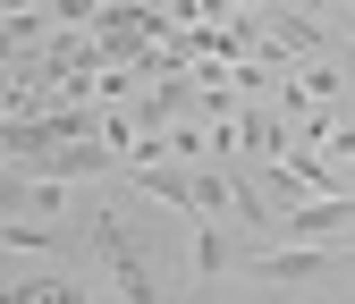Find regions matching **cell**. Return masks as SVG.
Masks as SVG:
<instances>
[{"label":"cell","instance_id":"obj_1","mask_svg":"<svg viewBox=\"0 0 355 304\" xmlns=\"http://www.w3.org/2000/svg\"><path fill=\"white\" fill-rule=\"evenodd\" d=\"M85 253H94V262H110V279H119L127 304H169L161 279H153V262H144V245L127 237L119 211H85Z\"/></svg>","mask_w":355,"mask_h":304},{"label":"cell","instance_id":"obj_2","mask_svg":"<svg viewBox=\"0 0 355 304\" xmlns=\"http://www.w3.org/2000/svg\"><path fill=\"white\" fill-rule=\"evenodd\" d=\"M355 262V237H338V245H254L245 253V271L262 279V287H322V279H338Z\"/></svg>","mask_w":355,"mask_h":304},{"label":"cell","instance_id":"obj_3","mask_svg":"<svg viewBox=\"0 0 355 304\" xmlns=\"http://www.w3.org/2000/svg\"><path fill=\"white\" fill-rule=\"evenodd\" d=\"M237 237H245L237 220H203V229H195V245H187V279H195V287L229 279V271H237Z\"/></svg>","mask_w":355,"mask_h":304},{"label":"cell","instance_id":"obj_4","mask_svg":"<svg viewBox=\"0 0 355 304\" xmlns=\"http://www.w3.org/2000/svg\"><path fill=\"white\" fill-rule=\"evenodd\" d=\"M0 304H85V287H76V271H68V279L42 271V279H9V287H0Z\"/></svg>","mask_w":355,"mask_h":304},{"label":"cell","instance_id":"obj_5","mask_svg":"<svg viewBox=\"0 0 355 304\" xmlns=\"http://www.w3.org/2000/svg\"><path fill=\"white\" fill-rule=\"evenodd\" d=\"M347 9H355V0H347Z\"/></svg>","mask_w":355,"mask_h":304}]
</instances>
